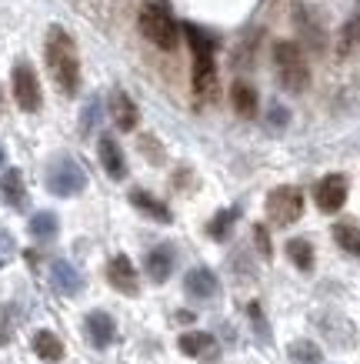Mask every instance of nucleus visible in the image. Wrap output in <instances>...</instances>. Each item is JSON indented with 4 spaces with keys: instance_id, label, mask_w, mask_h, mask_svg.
Here are the masks:
<instances>
[{
    "instance_id": "29",
    "label": "nucleus",
    "mask_w": 360,
    "mask_h": 364,
    "mask_svg": "<svg viewBox=\"0 0 360 364\" xmlns=\"http://www.w3.org/2000/svg\"><path fill=\"white\" fill-rule=\"evenodd\" d=\"M11 341V314H7V308H0V344Z\"/></svg>"
},
{
    "instance_id": "2",
    "label": "nucleus",
    "mask_w": 360,
    "mask_h": 364,
    "mask_svg": "<svg viewBox=\"0 0 360 364\" xmlns=\"http://www.w3.org/2000/svg\"><path fill=\"white\" fill-rule=\"evenodd\" d=\"M273 64H277V77H280L284 90H290V94H300V90L310 84L307 57L294 41H277V44H273Z\"/></svg>"
},
{
    "instance_id": "19",
    "label": "nucleus",
    "mask_w": 360,
    "mask_h": 364,
    "mask_svg": "<svg viewBox=\"0 0 360 364\" xmlns=\"http://www.w3.org/2000/svg\"><path fill=\"white\" fill-rule=\"evenodd\" d=\"M230 100H234V111H237L240 117H253V114H257V90H253L251 84L237 80V84L230 87Z\"/></svg>"
},
{
    "instance_id": "26",
    "label": "nucleus",
    "mask_w": 360,
    "mask_h": 364,
    "mask_svg": "<svg viewBox=\"0 0 360 364\" xmlns=\"http://www.w3.org/2000/svg\"><path fill=\"white\" fill-rule=\"evenodd\" d=\"M13 257H17V241H13L11 231H0V267L11 264Z\"/></svg>"
},
{
    "instance_id": "22",
    "label": "nucleus",
    "mask_w": 360,
    "mask_h": 364,
    "mask_svg": "<svg viewBox=\"0 0 360 364\" xmlns=\"http://www.w3.org/2000/svg\"><path fill=\"white\" fill-rule=\"evenodd\" d=\"M210 348H214V338H210L207 331L180 334V351H184L187 358H204V351H210Z\"/></svg>"
},
{
    "instance_id": "15",
    "label": "nucleus",
    "mask_w": 360,
    "mask_h": 364,
    "mask_svg": "<svg viewBox=\"0 0 360 364\" xmlns=\"http://www.w3.org/2000/svg\"><path fill=\"white\" fill-rule=\"evenodd\" d=\"M0 198L7 208H23L27 204V188H23V177L17 167H7L0 177Z\"/></svg>"
},
{
    "instance_id": "12",
    "label": "nucleus",
    "mask_w": 360,
    "mask_h": 364,
    "mask_svg": "<svg viewBox=\"0 0 360 364\" xmlns=\"http://www.w3.org/2000/svg\"><path fill=\"white\" fill-rule=\"evenodd\" d=\"M174 261H177L174 247H170V244H157L153 251H147V257H143V267H147L151 281L164 284L167 277H170V271H174Z\"/></svg>"
},
{
    "instance_id": "17",
    "label": "nucleus",
    "mask_w": 360,
    "mask_h": 364,
    "mask_svg": "<svg viewBox=\"0 0 360 364\" xmlns=\"http://www.w3.org/2000/svg\"><path fill=\"white\" fill-rule=\"evenodd\" d=\"M33 351H37L40 361L57 364L60 358H64V344H60V338H57L54 331H37L33 334Z\"/></svg>"
},
{
    "instance_id": "9",
    "label": "nucleus",
    "mask_w": 360,
    "mask_h": 364,
    "mask_svg": "<svg viewBox=\"0 0 360 364\" xmlns=\"http://www.w3.org/2000/svg\"><path fill=\"white\" fill-rule=\"evenodd\" d=\"M50 287H54L60 298H77L80 291H84V277H80V271H77L70 261H54L50 264Z\"/></svg>"
},
{
    "instance_id": "8",
    "label": "nucleus",
    "mask_w": 360,
    "mask_h": 364,
    "mask_svg": "<svg viewBox=\"0 0 360 364\" xmlns=\"http://www.w3.org/2000/svg\"><path fill=\"white\" fill-rule=\"evenodd\" d=\"M314 200L324 214H337V210L344 208V200H347V177L344 174H327L320 184H317Z\"/></svg>"
},
{
    "instance_id": "32",
    "label": "nucleus",
    "mask_w": 360,
    "mask_h": 364,
    "mask_svg": "<svg viewBox=\"0 0 360 364\" xmlns=\"http://www.w3.org/2000/svg\"><path fill=\"white\" fill-rule=\"evenodd\" d=\"M357 31H360V21H357Z\"/></svg>"
},
{
    "instance_id": "27",
    "label": "nucleus",
    "mask_w": 360,
    "mask_h": 364,
    "mask_svg": "<svg viewBox=\"0 0 360 364\" xmlns=\"http://www.w3.org/2000/svg\"><path fill=\"white\" fill-rule=\"evenodd\" d=\"M267 121H271L273 131H280V127H287V121H290V114H287V107H280V104H273V107H271V117H267Z\"/></svg>"
},
{
    "instance_id": "21",
    "label": "nucleus",
    "mask_w": 360,
    "mask_h": 364,
    "mask_svg": "<svg viewBox=\"0 0 360 364\" xmlns=\"http://www.w3.org/2000/svg\"><path fill=\"white\" fill-rule=\"evenodd\" d=\"M287 257L294 261L297 271H310L314 267V247L307 237H294V241H287Z\"/></svg>"
},
{
    "instance_id": "23",
    "label": "nucleus",
    "mask_w": 360,
    "mask_h": 364,
    "mask_svg": "<svg viewBox=\"0 0 360 364\" xmlns=\"http://www.w3.org/2000/svg\"><path fill=\"white\" fill-rule=\"evenodd\" d=\"M334 241L350 254H360V228L357 224H334Z\"/></svg>"
},
{
    "instance_id": "10",
    "label": "nucleus",
    "mask_w": 360,
    "mask_h": 364,
    "mask_svg": "<svg viewBox=\"0 0 360 364\" xmlns=\"http://www.w3.org/2000/svg\"><path fill=\"white\" fill-rule=\"evenodd\" d=\"M184 291H187V298H194V301H210V298H217L220 284L210 267H194L184 277Z\"/></svg>"
},
{
    "instance_id": "13",
    "label": "nucleus",
    "mask_w": 360,
    "mask_h": 364,
    "mask_svg": "<svg viewBox=\"0 0 360 364\" xmlns=\"http://www.w3.org/2000/svg\"><path fill=\"white\" fill-rule=\"evenodd\" d=\"M97 154H100V164H104L107 177H114V181H124V177H127V161H124V151H120V144L114 141V137H107V134L100 137Z\"/></svg>"
},
{
    "instance_id": "20",
    "label": "nucleus",
    "mask_w": 360,
    "mask_h": 364,
    "mask_svg": "<svg viewBox=\"0 0 360 364\" xmlns=\"http://www.w3.org/2000/svg\"><path fill=\"white\" fill-rule=\"evenodd\" d=\"M131 204L137 210H143V214H151L153 221L170 224V210H167V204H160L157 198H151L147 191H133V194H131Z\"/></svg>"
},
{
    "instance_id": "11",
    "label": "nucleus",
    "mask_w": 360,
    "mask_h": 364,
    "mask_svg": "<svg viewBox=\"0 0 360 364\" xmlns=\"http://www.w3.org/2000/svg\"><path fill=\"white\" fill-rule=\"evenodd\" d=\"M87 338H90V344L94 348H110L114 344V338H117V324H114V318H110L107 311H90L87 314Z\"/></svg>"
},
{
    "instance_id": "25",
    "label": "nucleus",
    "mask_w": 360,
    "mask_h": 364,
    "mask_svg": "<svg viewBox=\"0 0 360 364\" xmlns=\"http://www.w3.org/2000/svg\"><path fill=\"white\" fill-rule=\"evenodd\" d=\"M290 361L294 364H320V348L310 341H294L290 344Z\"/></svg>"
},
{
    "instance_id": "24",
    "label": "nucleus",
    "mask_w": 360,
    "mask_h": 364,
    "mask_svg": "<svg viewBox=\"0 0 360 364\" xmlns=\"http://www.w3.org/2000/svg\"><path fill=\"white\" fill-rule=\"evenodd\" d=\"M237 214L240 210L234 208V210H220L217 218H214V221H210V237H214V241H227V234H230V228H234V221H237Z\"/></svg>"
},
{
    "instance_id": "30",
    "label": "nucleus",
    "mask_w": 360,
    "mask_h": 364,
    "mask_svg": "<svg viewBox=\"0 0 360 364\" xmlns=\"http://www.w3.org/2000/svg\"><path fill=\"white\" fill-rule=\"evenodd\" d=\"M97 114H100V104H97V100H90V104H87V111H84V131H90V127H94V121H97Z\"/></svg>"
},
{
    "instance_id": "28",
    "label": "nucleus",
    "mask_w": 360,
    "mask_h": 364,
    "mask_svg": "<svg viewBox=\"0 0 360 364\" xmlns=\"http://www.w3.org/2000/svg\"><path fill=\"white\" fill-rule=\"evenodd\" d=\"M253 241L261 244L263 257H271V237H267V228H253Z\"/></svg>"
},
{
    "instance_id": "31",
    "label": "nucleus",
    "mask_w": 360,
    "mask_h": 364,
    "mask_svg": "<svg viewBox=\"0 0 360 364\" xmlns=\"http://www.w3.org/2000/svg\"><path fill=\"white\" fill-rule=\"evenodd\" d=\"M7 164V154H4V147H0V167Z\"/></svg>"
},
{
    "instance_id": "18",
    "label": "nucleus",
    "mask_w": 360,
    "mask_h": 364,
    "mask_svg": "<svg viewBox=\"0 0 360 364\" xmlns=\"http://www.w3.org/2000/svg\"><path fill=\"white\" fill-rule=\"evenodd\" d=\"M27 228H31V237H33V241H54L57 231H60V221H57L54 210H37Z\"/></svg>"
},
{
    "instance_id": "14",
    "label": "nucleus",
    "mask_w": 360,
    "mask_h": 364,
    "mask_svg": "<svg viewBox=\"0 0 360 364\" xmlns=\"http://www.w3.org/2000/svg\"><path fill=\"white\" fill-rule=\"evenodd\" d=\"M107 277H110V284L117 287V291H124V294H137V271H133V264H131V257H127V254H117V257L110 261Z\"/></svg>"
},
{
    "instance_id": "1",
    "label": "nucleus",
    "mask_w": 360,
    "mask_h": 364,
    "mask_svg": "<svg viewBox=\"0 0 360 364\" xmlns=\"http://www.w3.org/2000/svg\"><path fill=\"white\" fill-rule=\"evenodd\" d=\"M47 67L54 74L57 87L64 94H77V87H80V60H77V47L70 41V33H64L60 27H50V33H47Z\"/></svg>"
},
{
    "instance_id": "6",
    "label": "nucleus",
    "mask_w": 360,
    "mask_h": 364,
    "mask_svg": "<svg viewBox=\"0 0 360 364\" xmlns=\"http://www.w3.org/2000/svg\"><path fill=\"white\" fill-rule=\"evenodd\" d=\"M11 84H13V100H17L21 111H27V114L40 111V80H37V74H33V67L27 60L13 64Z\"/></svg>"
},
{
    "instance_id": "4",
    "label": "nucleus",
    "mask_w": 360,
    "mask_h": 364,
    "mask_svg": "<svg viewBox=\"0 0 360 364\" xmlns=\"http://www.w3.org/2000/svg\"><path fill=\"white\" fill-rule=\"evenodd\" d=\"M184 33H187V41H190V50H194V90L197 94H210L214 90V77H217L214 74V41L204 37L190 23L184 27Z\"/></svg>"
},
{
    "instance_id": "5",
    "label": "nucleus",
    "mask_w": 360,
    "mask_h": 364,
    "mask_svg": "<svg viewBox=\"0 0 360 364\" xmlns=\"http://www.w3.org/2000/svg\"><path fill=\"white\" fill-rule=\"evenodd\" d=\"M47 188L57 198H74V194L87 188V174L74 157H57L54 164L47 167Z\"/></svg>"
},
{
    "instance_id": "3",
    "label": "nucleus",
    "mask_w": 360,
    "mask_h": 364,
    "mask_svg": "<svg viewBox=\"0 0 360 364\" xmlns=\"http://www.w3.org/2000/svg\"><path fill=\"white\" fill-rule=\"evenodd\" d=\"M137 23H141L143 37H147L153 47H160V50H174L177 41H180V31H177L174 17H170L167 7H160V4H143Z\"/></svg>"
},
{
    "instance_id": "16",
    "label": "nucleus",
    "mask_w": 360,
    "mask_h": 364,
    "mask_svg": "<svg viewBox=\"0 0 360 364\" xmlns=\"http://www.w3.org/2000/svg\"><path fill=\"white\" fill-rule=\"evenodd\" d=\"M110 114H114V124H117L120 131H133L137 127V104L124 90L110 94Z\"/></svg>"
},
{
    "instance_id": "7",
    "label": "nucleus",
    "mask_w": 360,
    "mask_h": 364,
    "mask_svg": "<svg viewBox=\"0 0 360 364\" xmlns=\"http://www.w3.org/2000/svg\"><path fill=\"white\" fill-rule=\"evenodd\" d=\"M304 214V194L297 188H277L267 198V218L273 224H294Z\"/></svg>"
}]
</instances>
